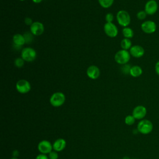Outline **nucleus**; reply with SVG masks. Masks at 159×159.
I'll list each match as a JSON object with an SVG mask.
<instances>
[{"label": "nucleus", "instance_id": "1", "mask_svg": "<svg viewBox=\"0 0 159 159\" xmlns=\"http://www.w3.org/2000/svg\"><path fill=\"white\" fill-rule=\"evenodd\" d=\"M116 19L118 24L124 27H128L131 21L129 13L125 10H120L117 12Z\"/></svg>", "mask_w": 159, "mask_h": 159}, {"label": "nucleus", "instance_id": "2", "mask_svg": "<svg viewBox=\"0 0 159 159\" xmlns=\"http://www.w3.org/2000/svg\"><path fill=\"white\" fill-rule=\"evenodd\" d=\"M130 54L128 50L121 49L117 51L114 55L115 61L119 65H125L130 59Z\"/></svg>", "mask_w": 159, "mask_h": 159}, {"label": "nucleus", "instance_id": "3", "mask_svg": "<svg viewBox=\"0 0 159 159\" xmlns=\"http://www.w3.org/2000/svg\"><path fill=\"white\" fill-rule=\"evenodd\" d=\"M20 57L26 62H32L37 57V52L33 48L25 47L21 50Z\"/></svg>", "mask_w": 159, "mask_h": 159}, {"label": "nucleus", "instance_id": "4", "mask_svg": "<svg viewBox=\"0 0 159 159\" xmlns=\"http://www.w3.org/2000/svg\"><path fill=\"white\" fill-rule=\"evenodd\" d=\"M137 130L142 134H148L153 130V124L148 119H143L138 123Z\"/></svg>", "mask_w": 159, "mask_h": 159}, {"label": "nucleus", "instance_id": "5", "mask_svg": "<svg viewBox=\"0 0 159 159\" xmlns=\"http://www.w3.org/2000/svg\"><path fill=\"white\" fill-rule=\"evenodd\" d=\"M65 101V96L62 92L54 93L50 98V102L53 107H60Z\"/></svg>", "mask_w": 159, "mask_h": 159}, {"label": "nucleus", "instance_id": "6", "mask_svg": "<svg viewBox=\"0 0 159 159\" xmlns=\"http://www.w3.org/2000/svg\"><path fill=\"white\" fill-rule=\"evenodd\" d=\"M16 88L19 93L26 94L30 91L31 85L27 80L22 79L17 81L16 84Z\"/></svg>", "mask_w": 159, "mask_h": 159}, {"label": "nucleus", "instance_id": "7", "mask_svg": "<svg viewBox=\"0 0 159 159\" xmlns=\"http://www.w3.org/2000/svg\"><path fill=\"white\" fill-rule=\"evenodd\" d=\"M141 29L145 34H152L156 31L157 24L153 20H147L142 23Z\"/></svg>", "mask_w": 159, "mask_h": 159}, {"label": "nucleus", "instance_id": "8", "mask_svg": "<svg viewBox=\"0 0 159 159\" xmlns=\"http://www.w3.org/2000/svg\"><path fill=\"white\" fill-rule=\"evenodd\" d=\"M104 31L109 37H116L118 34V29L113 22H106L104 25Z\"/></svg>", "mask_w": 159, "mask_h": 159}, {"label": "nucleus", "instance_id": "9", "mask_svg": "<svg viewBox=\"0 0 159 159\" xmlns=\"http://www.w3.org/2000/svg\"><path fill=\"white\" fill-rule=\"evenodd\" d=\"M158 9V5L155 0H148L145 4L144 11L147 15L152 16L155 14Z\"/></svg>", "mask_w": 159, "mask_h": 159}, {"label": "nucleus", "instance_id": "10", "mask_svg": "<svg viewBox=\"0 0 159 159\" xmlns=\"http://www.w3.org/2000/svg\"><path fill=\"white\" fill-rule=\"evenodd\" d=\"M45 30L43 24L39 21L34 22L33 24L30 26V32L35 36L42 35Z\"/></svg>", "mask_w": 159, "mask_h": 159}, {"label": "nucleus", "instance_id": "11", "mask_svg": "<svg viewBox=\"0 0 159 159\" xmlns=\"http://www.w3.org/2000/svg\"><path fill=\"white\" fill-rule=\"evenodd\" d=\"M130 55L134 58H140L143 56L145 53V50L143 47L139 45H132L129 50Z\"/></svg>", "mask_w": 159, "mask_h": 159}, {"label": "nucleus", "instance_id": "12", "mask_svg": "<svg viewBox=\"0 0 159 159\" xmlns=\"http://www.w3.org/2000/svg\"><path fill=\"white\" fill-rule=\"evenodd\" d=\"M53 145L48 140H42L38 144V150L42 154H47L52 152Z\"/></svg>", "mask_w": 159, "mask_h": 159}, {"label": "nucleus", "instance_id": "13", "mask_svg": "<svg viewBox=\"0 0 159 159\" xmlns=\"http://www.w3.org/2000/svg\"><path fill=\"white\" fill-rule=\"evenodd\" d=\"M147 114V109L145 106L139 105L136 106L132 111V116L135 119H142Z\"/></svg>", "mask_w": 159, "mask_h": 159}, {"label": "nucleus", "instance_id": "14", "mask_svg": "<svg viewBox=\"0 0 159 159\" xmlns=\"http://www.w3.org/2000/svg\"><path fill=\"white\" fill-rule=\"evenodd\" d=\"M86 75L90 79L96 80L100 76V70L96 65H91L87 68Z\"/></svg>", "mask_w": 159, "mask_h": 159}, {"label": "nucleus", "instance_id": "15", "mask_svg": "<svg viewBox=\"0 0 159 159\" xmlns=\"http://www.w3.org/2000/svg\"><path fill=\"white\" fill-rule=\"evenodd\" d=\"M12 42L14 45V46L16 47H19V48H20V47L26 43L24 35L20 34H14L12 37Z\"/></svg>", "mask_w": 159, "mask_h": 159}, {"label": "nucleus", "instance_id": "16", "mask_svg": "<svg viewBox=\"0 0 159 159\" xmlns=\"http://www.w3.org/2000/svg\"><path fill=\"white\" fill-rule=\"evenodd\" d=\"M66 147V141L63 139H57L53 144V148L56 152H61Z\"/></svg>", "mask_w": 159, "mask_h": 159}, {"label": "nucleus", "instance_id": "17", "mask_svg": "<svg viewBox=\"0 0 159 159\" xmlns=\"http://www.w3.org/2000/svg\"><path fill=\"white\" fill-rule=\"evenodd\" d=\"M143 73L142 68L139 65H134L131 66L130 70V75L134 78L139 77Z\"/></svg>", "mask_w": 159, "mask_h": 159}, {"label": "nucleus", "instance_id": "18", "mask_svg": "<svg viewBox=\"0 0 159 159\" xmlns=\"http://www.w3.org/2000/svg\"><path fill=\"white\" fill-rule=\"evenodd\" d=\"M122 35L124 37V38H127V39H132L134 35V30L129 27H124L122 29Z\"/></svg>", "mask_w": 159, "mask_h": 159}, {"label": "nucleus", "instance_id": "19", "mask_svg": "<svg viewBox=\"0 0 159 159\" xmlns=\"http://www.w3.org/2000/svg\"><path fill=\"white\" fill-rule=\"evenodd\" d=\"M132 46V42L129 39L124 38L120 42V47L123 50H130Z\"/></svg>", "mask_w": 159, "mask_h": 159}, {"label": "nucleus", "instance_id": "20", "mask_svg": "<svg viewBox=\"0 0 159 159\" xmlns=\"http://www.w3.org/2000/svg\"><path fill=\"white\" fill-rule=\"evenodd\" d=\"M114 0H98L99 5L105 9L110 7L114 3Z\"/></svg>", "mask_w": 159, "mask_h": 159}, {"label": "nucleus", "instance_id": "21", "mask_svg": "<svg viewBox=\"0 0 159 159\" xmlns=\"http://www.w3.org/2000/svg\"><path fill=\"white\" fill-rule=\"evenodd\" d=\"M25 63L24 60L20 57H17L14 60V65L17 68H22Z\"/></svg>", "mask_w": 159, "mask_h": 159}, {"label": "nucleus", "instance_id": "22", "mask_svg": "<svg viewBox=\"0 0 159 159\" xmlns=\"http://www.w3.org/2000/svg\"><path fill=\"white\" fill-rule=\"evenodd\" d=\"M135 117L132 115H129L125 118V123L128 125H132L135 122Z\"/></svg>", "mask_w": 159, "mask_h": 159}, {"label": "nucleus", "instance_id": "23", "mask_svg": "<svg viewBox=\"0 0 159 159\" xmlns=\"http://www.w3.org/2000/svg\"><path fill=\"white\" fill-rule=\"evenodd\" d=\"M147 13L145 12V11L144 10H142V11H139L137 13V17L139 20H144L146 17H147Z\"/></svg>", "mask_w": 159, "mask_h": 159}, {"label": "nucleus", "instance_id": "24", "mask_svg": "<svg viewBox=\"0 0 159 159\" xmlns=\"http://www.w3.org/2000/svg\"><path fill=\"white\" fill-rule=\"evenodd\" d=\"M33 34L30 32H26L25 34H24V36L25 39V42L27 43H31L32 40H33Z\"/></svg>", "mask_w": 159, "mask_h": 159}, {"label": "nucleus", "instance_id": "25", "mask_svg": "<svg viewBox=\"0 0 159 159\" xmlns=\"http://www.w3.org/2000/svg\"><path fill=\"white\" fill-rule=\"evenodd\" d=\"M130 68L131 66L128 65V64H125V65H124L122 68H121V71L123 73L125 74V75H127V74H129L130 73Z\"/></svg>", "mask_w": 159, "mask_h": 159}, {"label": "nucleus", "instance_id": "26", "mask_svg": "<svg viewBox=\"0 0 159 159\" xmlns=\"http://www.w3.org/2000/svg\"><path fill=\"white\" fill-rule=\"evenodd\" d=\"M105 19L106 22H112L114 20V15L112 13L109 12L106 15Z\"/></svg>", "mask_w": 159, "mask_h": 159}, {"label": "nucleus", "instance_id": "27", "mask_svg": "<svg viewBox=\"0 0 159 159\" xmlns=\"http://www.w3.org/2000/svg\"><path fill=\"white\" fill-rule=\"evenodd\" d=\"M49 159H58V155L56 151H52L48 153Z\"/></svg>", "mask_w": 159, "mask_h": 159}, {"label": "nucleus", "instance_id": "28", "mask_svg": "<svg viewBox=\"0 0 159 159\" xmlns=\"http://www.w3.org/2000/svg\"><path fill=\"white\" fill-rule=\"evenodd\" d=\"M24 22L25 24L27 25H31L32 24H33V21L32 20V19L30 17H27L25 18L24 19Z\"/></svg>", "mask_w": 159, "mask_h": 159}, {"label": "nucleus", "instance_id": "29", "mask_svg": "<svg viewBox=\"0 0 159 159\" xmlns=\"http://www.w3.org/2000/svg\"><path fill=\"white\" fill-rule=\"evenodd\" d=\"M155 71L158 76H159V60L157 61L155 65Z\"/></svg>", "mask_w": 159, "mask_h": 159}, {"label": "nucleus", "instance_id": "30", "mask_svg": "<svg viewBox=\"0 0 159 159\" xmlns=\"http://www.w3.org/2000/svg\"><path fill=\"white\" fill-rule=\"evenodd\" d=\"M35 159H48V158L45 155V154H39V155H38L37 157H36V158H35Z\"/></svg>", "mask_w": 159, "mask_h": 159}, {"label": "nucleus", "instance_id": "31", "mask_svg": "<svg viewBox=\"0 0 159 159\" xmlns=\"http://www.w3.org/2000/svg\"><path fill=\"white\" fill-rule=\"evenodd\" d=\"M32 1H33V2L36 3V4H39L42 1V0H32Z\"/></svg>", "mask_w": 159, "mask_h": 159}, {"label": "nucleus", "instance_id": "32", "mask_svg": "<svg viewBox=\"0 0 159 159\" xmlns=\"http://www.w3.org/2000/svg\"><path fill=\"white\" fill-rule=\"evenodd\" d=\"M11 159H18V158H11Z\"/></svg>", "mask_w": 159, "mask_h": 159}, {"label": "nucleus", "instance_id": "33", "mask_svg": "<svg viewBox=\"0 0 159 159\" xmlns=\"http://www.w3.org/2000/svg\"><path fill=\"white\" fill-rule=\"evenodd\" d=\"M19 1H25V0H19Z\"/></svg>", "mask_w": 159, "mask_h": 159}, {"label": "nucleus", "instance_id": "34", "mask_svg": "<svg viewBox=\"0 0 159 159\" xmlns=\"http://www.w3.org/2000/svg\"><path fill=\"white\" fill-rule=\"evenodd\" d=\"M134 159H135V158H134Z\"/></svg>", "mask_w": 159, "mask_h": 159}]
</instances>
